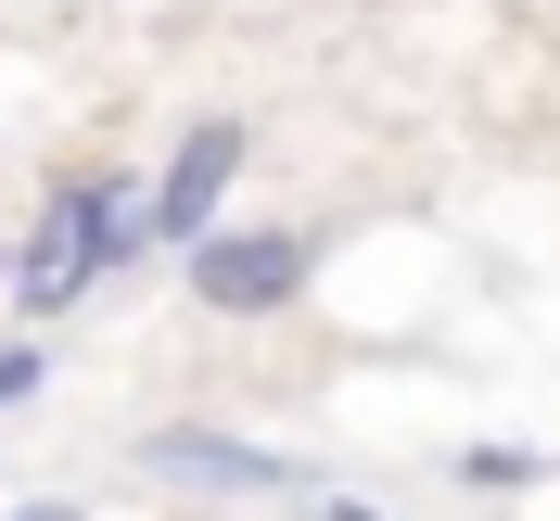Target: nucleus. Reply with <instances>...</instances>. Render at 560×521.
<instances>
[{
    "instance_id": "4",
    "label": "nucleus",
    "mask_w": 560,
    "mask_h": 521,
    "mask_svg": "<svg viewBox=\"0 0 560 521\" xmlns=\"http://www.w3.org/2000/svg\"><path fill=\"white\" fill-rule=\"evenodd\" d=\"M230 178H243V128L230 115H205V128L166 153V178H153V229H166L178 254L217 242V204H230Z\"/></svg>"
},
{
    "instance_id": "6",
    "label": "nucleus",
    "mask_w": 560,
    "mask_h": 521,
    "mask_svg": "<svg viewBox=\"0 0 560 521\" xmlns=\"http://www.w3.org/2000/svg\"><path fill=\"white\" fill-rule=\"evenodd\" d=\"M38 382H51V356H38V344H0V407H38Z\"/></svg>"
},
{
    "instance_id": "3",
    "label": "nucleus",
    "mask_w": 560,
    "mask_h": 521,
    "mask_svg": "<svg viewBox=\"0 0 560 521\" xmlns=\"http://www.w3.org/2000/svg\"><path fill=\"white\" fill-rule=\"evenodd\" d=\"M140 471H153V484H191V496H293V484H306L293 458L243 446V433H205V419L153 433V446H140Z\"/></svg>"
},
{
    "instance_id": "5",
    "label": "nucleus",
    "mask_w": 560,
    "mask_h": 521,
    "mask_svg": "<svg viewBox=\"0 0 560 521\" xmlns=\"http://www.w3.org/2000/svg\"><path fill=\"white\" fill-rule=\"evenodd\" d=\"M458 484L471 496H523L535 484V446H458Z\"/></svg>"
},
{
    "instance_id": "2",
    "label": "nucleus",
    "mask_w": 560,
    "mask_h": 521,
    "mask_svg": "<svg viewBox=\"0 0 560 521\" xmlns=\"http://www.w3.org/2000/svg\"><path fill=\"white\" fill-rule=\"evenodd\" d=\"M191 306L217 318H280L293 293H306V229H217V242H191Z\"/></svg>"
},
{
    "instance_id": "8",
    "label": "nucleus",
    "mask_w": 560,
    "mask_h": 521,
    "mask_svg": "<svg viewBox=\"0 0 560 521\" xmlns=\"http://www.w3.org/2000/svg\"><path fill=\"white\" fill-rule=\"evenodd\" d=\"M0 521H77V509H65V496H26V509H0Z\"/></svg>"
},
{
    "instance_id": "7",
    "label": "nucleus",
    "mask_w": 560,
    "mask_h": 521,
    "mask_svg": "<svg viewBox=\"0 0 560 521\" xmlns=\"http://www.w3.org/2000/svg\"><path fill=\"white\" fill-rule=\"evenodd\" d=\"M318 521H383V509H370V496H318Z\"/></svg>"
},
{
    "instance_id": "1",
    "label": "nucleus",
    "mask_w": 560,
    "mask_h": 521,
    "mask_svg": "<svg viewBox=\"0 0 560 521\" xmlns=\"http://www.w3.org/2000/svg\"><path fill=\"white\" fill-rule=\"evenodd\" d=\"M140 242H153V191H140V178H115V166H77L65 191L38 204L26 254H13V306H26V318H65L77 293H103Z\"/></svg>"
}]
</instances>
